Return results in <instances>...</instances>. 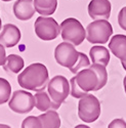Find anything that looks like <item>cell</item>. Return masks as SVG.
Listing matches in <instances>:
<instances>
[{
  "mask_svg": "<svg viewBox=\"0 0 126 128\" xmlns=\"http://www.w3.org/2000/svg\"><path fill=\"white\" fill-rule=\"evenodd\" d=\"M89 68L96 73L98 78V90L102 89L107 84V81H108V73H107L106 67L100 65V64H92V65L89 66Z\"/></svg>",
  "mask_w": 126,
  "mask_h": 128,
  "instance_id": "obj_19",
  "label": "cell"
},
{
  "mask_svg": "<svg viewBox=\"0 0 126 128\" xmlns=\"http://www.w3.org/2000/svg\"><path fill=\"white\" fill-rule=\"evenodd\" d=\"M22 128H42V123L39 117L29 116L24 119L22 123Z\"/></svg>",
  "mask_w": 126,
  "mask_h": 128,
  "instance_id": "obj_22",
  "label": "cell"
},
{
  "mask_svg": "<svg viewBox=\"0 0 126 128\" xmlns=\"http://www.w3.org/2000/svg\"><path fill=\"white\" fill-rule=\"evenodd\" d=\"M20 31L14 24H6L0 30V43L4 47L12 48L16 46L20 40Z\"/></svg>",
  "mask_w": 126,
  "mask_h": 128,
  "instance_id": "obj_11",
  "label": "cell"
},
{
  "mask_svg": "<svg viewBox=\"0 0 126 128\" xmlns=\"http://www.w3.org/2000/svg\"><path fill=\"white\" fill-rule=\"evenodd\" d=\"M112 5L109 0H91L88 4V14L93 20H109Z\"/></svg>",
  "mask_w": 126,
  "mask_h": 128,
  "instance_id": "obj_10",
  "label": "cell"
},
{
  "mask_svg": "<svg viewBox=\"0 0 126 128\" xmlns=\"http://www.w3.org/2000/svg\"><path fill=\"white\" fill-rule=\"evenodd\" d=\"M118 24L124 31H126V6L121 8L118 14Z\"/></svg>",
  "mask_w": 126,
  "mask_h": 128,
  "instance_id": "obj_23",
  "label": "cell"
},
{
  "mask_svg": "<svg viewBox=\"0 0 126 128\" xmlns=\"http://www.w3.org/2000/svg\"><path fill=\"white\" fill-rule=\"evenodd\" d=\"M89 66H90V62H89V58H87V56L83 52H79V60L76 62V65L70 69V72L76 74L80 70H82L84 68H88Z\"/></svg>",
  "mask_w": 126,
  "mask_h": 128,
  "instance_id": "obj_21",
  "label": "cell"
},
{
  "mask_svg": "<svg viewBox=\"0 0 126 128\" xmlns=\"http://www.w3.org/2000/svg\"><path fill=\"white\" fill-rule=\"evenodd\" d=\"M36 12L33 0H16L14 4V14L20 20H29Z\"/></svg>",
  "mask_w": 126,
  "mask_h": 128,
  "instance_id": "obj_12",
  "label": "cell"
},
{
  "mask_svg": "<svg viewBox=\"0 0 126 128\" xmlns=\"http://www.w3.org/2000/svg\"><path fill=\"white\" fill-rule=\"evenodd\" d=\"M60 35L64 41L78 46L86 38V30L78 20L68 18L60 24Z\"/></svg>",
  "mask_w": 126,
  "mask_h": 128,
  "instance_id": "obj_3",
  "label": "cell"
},
{
  "mask_svg": "<svg viewBox=\"0 0 126 128\" xmlns=\"http://www.w3.org/2000/svg\"><path fill=\"white\" fill-rule=\"evenodd\" d=\"M89 56L92 64H100V65L107 67L110 62V52L108 48L104 46L96 45L91 47L89 50Z\"/></svg>",
  "mask_w": 126,
  "mask_h": 128,
  "instance_id": "obj_15",
  "label": "cell"
},
{
  "mask_svg": "<svg viewBox=\"0 0 126 128\" xmlns=\"http://www.w3.org/2000/svg\"><path fill=\"white\" fill-rule=\"evenodd\" d=\"M6 60V53H5V48L4 46L0 43V66H3Z\"/></svg>",
  "mask_w": 126,
  "mask_h": 128,
  "instance_id": "obj_25",
  "label": "cell"
},
{
  "mask_svg": "<svg viewBox=\"0 0 126 128\" xmlns=\"http://www.w3.org/2000/svg\"><path fill=\"white\" fill-rule=\"evenodd\" d=\"M0 128H12V127L6 125V124H0Z\"/></svg>",
  "mask_w": 126,
  "mask_h": 128,
  "instance_id": "obj_27",
  "label": "cell"
},
{
  "mask_svg": "<svg viewBox=\"0 0 126 128\" xmlns=\"http://www.w3.org/2000/svg\"><path fill=\"white\" fill-rule=\"evenodd\" d=\"M108 128H126V122L123 119H115L109 124Z\"/></svg>",
  "mask_w": 126,
  "mask_h": 128,
  "instance_id": "obj_24",
  "label": "cell"
},
{
  "mask_svg": "<svg viewBox=\"0 0 126 128\" xmlns=\"http://www.w3.org/2000/svg\"><path fill=\"white\" fill-rule=\"evenodd\" d=\"M9 109L18 114L30 113L35 106V98L26 90H16L14 92L8 102Z\"/></svg>",
  "mask_w": 126,
  "mask_h": 128,
  "instance_id": "obj_7",
  "label": "cell"
},
{
  "mask_svg": "<svg viewBox=\"0 0 126 128\" xmlns=\"http://www.w3.org/2000/svg\"><path fill=\"white\" fill-rule=\"evenodd\" d=\"M34 30L37 37L43 41L54 40L60 34V26L51 16H38L34 24Z\"/></svg>",
  "mask_w": 126,
  "mask_h": 128,
  "instance_id": "obj_6",
  "label": "cell"
},
{
  "mask_svg": "<svg viewBox=\"0 0 126 128\" xmlns=\"http://www.w3.org/2000/svg\"><path fill=\"white\" fill-rule=\"evenodd\" d=\"M25 66L24 60L18 54H9L3 65V69L5 72L8 73H14V74H18V72H20L23 70Z\"/></svg>",
  "mask_w": 126,
  "mask_h": 128,
  "instance_id": "obj_17",
  "label": "cell"
},
{
  "mask_svg": "<svg viewBox=\"0 0 126 128\" xmlns=\"http://www.w3.org/2000/svg\"><path fill=\"white\" fill-rule=\"evenodd\" d=\"M10 94H12V86L9 82L4 78H0V104L8 102Z\"/></svg>",
  "mask_w": 126,
  "mask_h": 128,
  "instance_id": "obj_20",
  "label": "cell"
},
{
  "mask_svg": "<svg viewBox=\"0 0 126 128\" xmlns=\"http://www.w3.org/2000/svg\"><path fill=\"white\" fill-rule=\"evenodd\" d=\"M100 115V104L96 96L92 94H85L78 104V116L86 123H92L98 119Z\"/></svg>",
  "mask_w": 126,
  "mask_h": 128,
  "instance_id": "obj_5",
  "label": "cell"
},
{
  "mask_svg": "<svg viewBox=\"0 0 126 128\" xmlns=\"http://www.w3.org/2000/svg\"><path fill=\"white\" fill-rule=\"evenodd\" d=\"M109 48L113 54L121 62H126V36L118 34L112 37Z\"/></svg>",
  "mask_w": 126,
  "mask_h": 128,
  "instance_id": "obj_13",
  "label": "cell"
},
{
  "mask_svg": "<svg viewBox=\"0 0 126 128\" xmlns=\"http://www.w3.org/2000/svg\"><path fill=\"white\" fill-rule=\"evenodd\" d=\"M0 30H1V18H0Z\"/></svg>",
  "mask_w": 126,
  "mask_h": 128,
  "instance_id": "obj_31",
  "label": "cell"
},
{
  "mask_svg": "<svg viewBox=\"0 0 126 128\" xmlns=\"http://www.w3.org/2000/svg\"><path fill=\"white\" fill-rule=\"evenodd\" d=\"M70 84L66 77L56 76L52 78L47 84V90L50 98L56 104H62L70 93Z\"/></svg>",
  "mask_w": 126,
  "mask_h": 128,
  "instance_id": "obj_9",
  "label": "cell"
},
{
  "mask_svg": "<svg viewBox=\"0 0 126 128\" xmlns=\"http://www.w3.org/2000/svg\"><path fill=\"white\" fill-rule=\"evenodd\" d=\"M113 34V27L108 20H96L86 28V39L92 44H104Z\"/></svg>",
  "mask_w": 126,
  "mask_h": 128,
  "instance_id": "obj_4",
  "label": "cell"
},
{
  "mask_svg": "<svg viewBox=\"0 0 126 128\" xmlns=\"http://www.w3.org/2000/svg\"><path fill=\"white\" fill-rule=\"evenodd\" d=\"M49 81L47 68L40 62L28 66L18 77V82L22 88L34 91H43Z\"/></svg>",
  "mask_w": 126,
  "mask_h": 128,
  "instance_id": "obj_1",
  "label": "cell"
},
{
  "mask_svg": "<svg viewBox=\"0 0 126 128\" xmlns=\"http://www.w3.org/2000/svg\"><path fill=\"white\" fill-rule=\"evenodd\" d=\"M39 119L42 123V128H60V118L58 113L56 110H49L46 113L41 114Z\"/></svg>",
  "mask_w": 126,
  "mask_h": 128,
  "instance_id": "obj_18",
  "label": "cell"
},
{
  "mask_svg": "<svg viewBox=\"0 0 126 128\" xmlns=\"http://www.w3.org/2000/svg\"><path fill=\"white\" fill-rule=\"evenodd\" d=\"M35 106L40 112H47L49 110H58L60 104L54 102L45 91H38L35 95Z\"/></svg>",
  "mask_w": 126,
  "mask_h": 128,
  "instance_id": "obj_14",
  "label": "cell"
},
{
  "mask_svg": "<svg viewBox=\"0 0 126 128\" xmlns=\"http://www.w3.org/2000/svg\"><path fill=\"white\" fill-rule=\"evenodd\" d=\"M71 95L75 98H81L89 91L98 90V78L96 73L88 67L76 73V76L71 78Z\"/></svg>",
  "mask_w": 126,
  "mask_h": 128,
  "instance_id": "obj_2",
  "label": "cell"
},
{
  "mask_svg": "<svg viewBox=\"0 0 126 128\" xmlns=\"http://www.w3.org/2000/svg\"><path fill=\"white\" fill-rule=\"evenodd\" d=\"M1 1H4V2H8V1H12V0H1Z\"/></svg>",
  "mask_w": 126,
  "mask_h": 128,
  "instance_id": "obj_30",
  "label": "cell"
},
{
  "mask_svg": "<svg viewBox=\"0 0 126 128\" xmlns=\"http://www.w3.org/2000/svg\"><path fill=\"white\" fill-rule=\"evenodd\" d=\"M123 85H124V89H125V93H126V76L124 77V81H123Z\"/></svg>",
  "mask_w": 126,
  "mask_h": 128,
  "instance_id": "obj_28",
  "label": "cell"
},
{
  "mask_svg": "<svg viewBox=\"0 0 126 128\" xmlns=\"http://www.w3.org/2000/svg\"><path fill=\"white\" fill-rule=\"evenodd\" d=\"M121 64H122V67L124 68V70L126 71V62H121Z\"/></svg>",
  "mask_w": 126,
  "mask_h": 128,
  "instance_id": "obj_29",
  "label": "cell"
},
{
  "mask_svg": "<svg viewBox=\"0 0 126 128\" xmlns=\"http://www.w3.org/2000/svg\"><path fill=\"white\" fill-rule=\"evenodd\" d=\"M54 58L58 65L68 68L69 70L73 68L79 60V52L76 50L75 46L69 42H62L54 50Z\"/></svg>",
  "mask_w": 126,
  "mask_h": 128,
  "instance_id": "obj_8",
  "label": "cell"
},
{
  "mask_svg": "<svg viewBox=\"0 0 126 128\" xmlns=\"http://www.w3.org/2000/svg\"><path fill=\"white\" fill-rule=\"evenodd\" d=\"M75 128H90V127H88L86 125H83V124H80V125H77Z\"/></svg>",
  "mask_w": 126,
  "mask_h": 128,
  "instance_id": "obj_26",
  "label": "cell"
},
{
  "mask_svg": "<svg viewBox=\"0 0 126 128\" xmlns=\"http://www.w3.org/2000/svg\"><path fill=\"white\" fill-rule=\"evenodd\" d=\"M36 12L44 16H49L56 12L58 0H33Z\"/></svg>",
  "mask_w": 126,
  "mask_h": 128,
  "instance_id": "obj_16",
  "label": "cell"
}]
</instances>
